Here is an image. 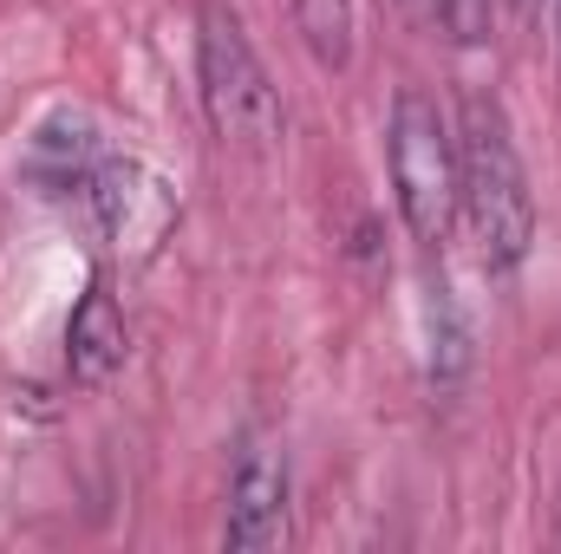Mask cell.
Masks as SVG:
<instances>
[{
	"label": "cell",
	"mask_w": 561,
	"mask_h": 554,
	"mask_svg": "<svg viewBox=\"0 0 561 554\" xmlns=\"http://www.w3.org/2000/svg\"><path fill=\"white\" fill-rule=\"evenodd\" d=\"M79 203L92 209L99 235H105L112 249H125V255H150V249L170 235V222H176V189H170L150 163L118 157V150L99 157V170L85 176Z\"/></svg>",
	"instance_id": "277c9868"
},
{
	"label": "cell",
	"mask_w": 561,
	"mask_h": 554,
	"mask_svg": "<svg viewBox=\"0 0 561 554\" xmlns=\"http://www.w3.org/2000/svg\"><path fill=\"white\" fill-rule=\"evenodd\" d=\"M386 170H392V203L412 242L444 249L457 229V131L437 112V99L399 92L392 125H386Z\"/></svg>",
	"instance_id": "7a4b0ae2"
},
{
	"label": "cell",
	"mask_w": 561,
	"mask_h": 554,
	"mask_svg": "<svg viewBox=\"0 0 561 554\" xmlns=\"http://www.w3.org/2000/svg\"><path fill=\"white\" fill-rule=\"evenodd\" d=\"M510 7H516V13H523V20H529V13H536V0H510Z\"/></svg>",
	"instance_id": "8fae6325"
},
{
	"label": "cell",
	"mask_w": 561,
	"mask_h": 554,
	"mask_svg": "<svg viewBox=\"0 0 561 554\" xmlns=\"http://www.w3.org/2000/svg\"><path fill=\"white\" fill-rule=\"evenodd\" d=\"M294 33H300V46L313 53L320 72L353 66V33H359L353 0H294Z\"/></svg>",
	"instance_id": "ba28073f"
},
{
	"label": "cell",
	"mask_w": 561,
	"mask_h": 554,
	"mask_svg": "<svg viewBox=\"0 0 561 554\" xmlns=\"http://www.w3.org/2000/svg\"><path fill=\"white\" fill-rule=\"evenodd\" d=\"M399 7H405L419 26H431V20H437V0H399Z\"/></svg>",
	"instance_id": "30bf717a"
},
{
	"label": "cell",
	"mask_w": 561,
	"mask_h": 554,
	"mask_svg": "<svg viewBox=\"0 0 561 554\" xmlns=\"http://www.w3.org/2000/svg\"><path fill=\"white\" fill-rule=\"evenodd\" d=\"M457 222L477 242L490 275H516L536 249V189L523 170L516 131L496 99L470 92L457 118Z\"/></svg>",
	"instance_id": "6da1fadb"
},
{
	"label": "cell",
	"mask_w": 561,
	"mask_h": 554,
	"mask_svg": "<svg viewBox=\"0 0 561 554\" xmlns=\"http://www.w3.org/2000/svg\"><path fill=\"white\" fill-rule=\"evenodd\" d=\"M131 353V333H125V313H118V293L105 287V275L92 280L66 320V366L79 385H105Z\"/></svg>",
	"instance_id": "8992f818"
},
{
	"label": "cell",
	"mask_w": 561,
	"mask_h": 554,
	"mask_svg": "<svg viewBox=\"0 0 561 554\" xmlns=\"http://www.w3.org/2000/svg\"><path fill=\"white\" fill-rule=\"evenodd\" d=\"M287 535V457L268 437H249L229 470V516H222V549H275Z\"/></svg>",
	"instance_id": "5b68a950"
},
{
	"label": "cell",
	"mask_w": 561,
	"mask_h": 554,
	"mask_svg": "<svg viewBox=\"0 0 561 554\" xmlns=\"http://www.w3.org/2000/svg\"><path fill=\"white\" fill-rule=\"evenodd\" d=\"M99 157H105V143L92 138L85 118H46V125L33 131V150H26V176H33L46 196H79L85 176L99 170Z\"/></svg>",
	"instance_id": "52a82bcc"
},
{
	"label": "cell",
	"mask_w": 561,
	"mask_h": 554,
	"mask_svg": "<svg viewBox=\"0 0 561 554\" xmlns=\"http://www.w3.org/2000/svg\"><path fill=\"white\" fill-rule=\"evenodd\" d=\"M437 26L457 39V46H477L490 33V0H437Z\"/></svg>",
	"instance_id": "9c48e42d"
},
{
	"label": "cell",
	"mask_w": 561,
	"mask_h": 554,
	"mask_svg": "<svg viewBox=\"0 0 561 554\" xmlns=\"http://www.w3.org/2000/svg\"><path fill=\"white\" fill-rule=\"evenodd\" d=\"M196 79H203V112L209 131L236 150H275L280 143V92L268 85V66L255 59L242 20L229 7L203 13V39H196Z\"/></svg>",
	"instance_id": "3957f363"
},
{
	"label": "cell",
	"mask_w": 561,
	"mask_h": 554,
	"mask_svg": "<svg viewBox=\"0 0 561 554\" xmlns=\"http://www.w3.org/2000/svg\"><path fill=\"white\" fill-rule=\"evenodd\" d=\"M556 39H561V0H556Z\"/></svg>",
	"instance_id": "7c38bea8"
}]
</instances>
